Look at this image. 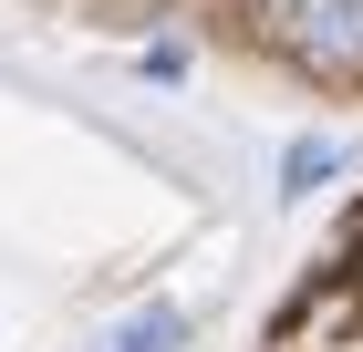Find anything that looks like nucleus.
I'll use <instances>...</instances> for the list:
<instances>
[{"mask_svg": "<svg viewBox=\"0 0 363 352\" xmlns=\"http://www.w3.org/2000/svg\"><path fill=\"white\" fill-rule=\"evenodd\" d=\"M250 31L301 83H363V0H259Z\"/></svg>", "mask_w": 363, "mask_h": 352, "instance_id": "nucleus-1", "label": "nucleus"}, {"mask_svg": "<svg viewBox=\"0 0 363 352\" xmlns=\"http://www.w3.org/2000/svg\"><path fill=\"white\" fill-rule=\"evenodd\" d=\"M363 342V259H333L291 290V311L270 322V352H342Z\"/></svg>", "mask_w": 363, "mask_h": 352, "instance_id": "nucleus-2", "label": "nucleus"}, {"mask_svg": "<svg viewBox=\"0 0 363 352\" xmlns=\"http://www.w3.org/2000/svg\"><path fill=\"white\" fill-rule=\"evenodd\" d=\"M94 352H187V311L177 300H135V311H114L94 331Z\"/></svg>", "mask_w": 363, "mask_h": 352, "instance_id": "nucleus-3", "label": "nucleus"}, {"mask_svg": "<svg viewBox=\"0 0 363 352\" xmlns=\"http://www.w3.org/2000/svg\"><path fill=\"white\" fill-rule=\"evenodd\" d=\"M342 166H353V145H342V135H291V145H280V208L322 197Z\"/></svg>", "mask_w": 363, "mask_h": 352, "instance_id": "nucleus-4", "label": "nucleus"}, {"mask_svg": "<svg viewBox=\"0 0 363 352\" xmlns=\"http://www.w3.org/2000/svg\"><path fill=\"white\" fill-rule=\"evenodd\" d=\"M145 83H187V42H177V31L145 42Z\"/></svg>", "mask_w": 363, "mask_h": 352, "instance_id": "nucleus-5", "label": "nucleus"}, {"mask_svg": "<svg viewBox=\"0 0 363 352\" xmlns=\"http://www.w3.org/2000/svg\"><path fill=\"white\" fill-rule=\"evenodd\" d=\"M353 259H363V208H353Z\"/></svg>", "mask_w": 363, "mask_h": 352, "instance_id": "nucleus-6", "label": "nucleus"}]
</instances>
